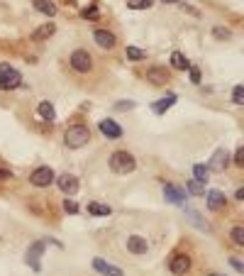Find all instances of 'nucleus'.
<instances>
[{
    "label": "nucleus",
    "mask_w": 244,
    "mask_h": 276,
    "mask_svg": "<svg viewBox=\"0 0 244 276\" xmlns=\"http://www.w3.org/2000/svg\"><path fill=\"white\" fill-rule=\"evenodd\" d=\"M88 139H90V130L85 125H71L66 130V135H64V144L69 147V149H81L88 144Z\"/></svg>",
    "instance_id": "1"
},
{
    "label": "nucleus",
    "mask_w": 244,
    "mask_h": 276,
    "mask_svg": "<svg viewBox=\"0 0 244 276\" xmlns=\"http://www.w3.org/2000/svg\"><path fill=\"white\" fill-rule=\"evenodd\" d=\"M108 164L115 174H132L134 169H137V162H134V157L130 151H112Z\"/></svg>",
    "instance_id": "2"
},
{
    "label": "nucleus",
    "mask_w": 244,
    "mask_h": 276,
    "mask_svg": "<svg viewBox=\"0 0 244 276\" xmlns=\"http://www.w3.org/2000/svg\"><path fill=\"white\" fill-rule=\"evenodd\" d=\"M22 83V74L15 71L10 64H0V90H12Z\"/></svg>",
    "instance_id": "3"
},
{
    "label": "nucleus",
    "mask_w": 244,
    "mask_h": 276,
    "mask_svg": "<svg viewBox=\"0 0 244 276\" xmlns=\"http://www.w3.org/2000/svg\"><path fill=\"white\" fill-rule=\"evenodd\" d=\"M49 244V239H37V242H32L29 244V250H27V254H24V262L29 264L35 271H39L42 269V262H39V257L44 254V247Z\"/></svg>",
    "instance_id": "4"
},
{
    "label": "nucleus",
    "mask_w": 244,
    "mask_h": 276,
    "mask_svg": "<svg viewBox=\"0 0 244 276\" xmlns=\"http://www.w3.org/2000/svg\"><path fill=\"white\" fill-rule=\"evenodd\" d=\"M71 69L73 71H78V74H88L90 69H93V59H90V54L85 49H76L71 51Z\"/></svg>",
    "instance_id": "5"
},
{
    "label": "nucleus",
    "mask_w": 244,
    "mask_h": 276,
    "mask_svg": "<svg viewBox=\"0 0 244 276\" xmlns=\"http://www.w3.org/2000/svg\"><path fill=\"white\" fill-rule=\"evenodd\" d=\"M54 178H56V174H54L49 166H39V169L32 171V176H29V183L37 186V189H47V186L54 183Z\"/></svg>",
    "instance_id": "6"
},
{
    "label": "nucleus",
    "mask_w": 244,
    "mask_h": 276,
    "mask_svg": "<svg viewBox=\"0 0 244 276\" xmlns=\"http://www.w3.org/2000/svg\"><path fill=\"white\" fill-rule=\"evenodd\" d=\"M56 183H59V189L66 193V196H73V193H78V186H81V181H78V176L73 174H59V178H54Z\"/></svg>",
    "instance_id": "7"
},
{
    "label": "nucleus",
    "mask_w": 244,
    "mask_h": 276,
    "mask_svg": "<svg viewBox=\"0 0 244 276\" xmlns=\"http://www.w3.org/2000/svg\"><path fill=\"white\" fill-rule=\"evenodd\" d=\"M188 269H191V257H188V254H176V257L169 262V271L173 276L188 274Z\"/></svg>",
    "instance_id": "8"
},
{
    "label": "nucleus",
    "mask_w": 244,
    "mask_h": 276,
    "mask_svg": "<svg viewBox=\"0 0 244 276\" xmlns=\"http://www.w3.org/2000/svg\"><path fill=\"white\" fill-rule=\"evenodd\" d=\"M93 269H96L100 276H125V271H122L120 266L108 264L105 259H100V257H96V259H93Z\"/></svg>",
    "instance_id": "9"
},
{
    "label": "nucleus",
    "mask_w": 244,
    "mask_h": 276,
    "mask_svg": "<svg viewBox=\"0 0 244 276\" xmlns=\"http://www.w3.org/2000/svg\"><path fill=\"white\" fill-rule=\"evenodd\" d=\"M146 81L154 83V86H164V83H169V71L164 66H151L146 71Z\"/></svg>",
    "instance_id": "10"
},
{
    "label": "nucleus",
    "mask_w": 244,
    "mask_h": 276,
    "mask_svg": "<svg viewBox=\"0 0 244 276\" xmlns=\"http://www.w3.org/2000/svg\"><path fill=\"white\" fill-rule=\"evenodd\" d=\"M164 198H166L171 205H183V203H186V193H183L178 186L166 183V186H164Z\"/></svg>",
    "instance_id": "11"
},
{
    "label": "nucleus",
    "mask_w": 244,
    "mask_h": 276,
    "mask_svg": "<svg viewBox=\"0 0 244 276\" xmlns=\"http://www.w3.org/2000/svg\"><path fill=\"white\" fill-rule=\"evenodd\" d=\"M93 39H96V44L98 47H103V49H112L115 47V35L112 32H108V29H96L93 32Z\"/></svg>",
    "instance_id": "12"
},
{
    "label": "nucleus",
    "mask_w": 244,
    "mask_h": 276,
    "mask_svg": "<svg viewBox=\"0 0 244 276\" xmlns=\"http://www.w3.org/2000/svg\"><path fill=\"white\" fill-rule=\"evenodd\" d=\"M100 132L105 135L108 139H117V137H122V127L115 122V120H100Z\"/></svg>",
    "instance_id": "13"
},
{
    "label": "nucleus",
    "mask_w": 244,
    "mask_h": 276,
    "mask_svg": "<svg viewBox=\"0 0 244 276\" xmlns=\"http://www.w3.org/2000/svg\"><path fill=\"white\" fill-rule=\"evenodd\" d=\"M227 164H230V154L225 149H218L212 154V159L207 164V169H215V171H222V169H227Z\"/></svg>",
    "instance_id": "14"
},
{
    "label": "nucleus",
    "mask_w": 244,
    "mask_h": 276,
    "mask_svg": "<svg viewBox=\"0 0 244 276\" xmlns=\"http://www.w3.org/2000/svg\"><path fill=\"white\" fill-rule=\"evenodd\" d=\"M127 250L132 252V254H144L149 250V244H146L144 237H139V235H130L127 237Z\"/></svg>",
    "instance_id": "15"
},
{
    "label": "nucleus",
    "mask_w": 244,
    "mask_h": 276,
    "mask_svg": "<svg viewBox=\"0 0 244 276\" xmlns=\"http://www.w3.org/2000/svg\"><path fill=\"white\" fill-rule=\"evenodd\" d=\"M54 32H56V25H54V22H44L42 27H37L35 32H32V42H44V39H49Z\"/></svg>",
    "instance_id": "16"
},
{
    "label": "nucleus",
    "mask_w": 244,
    "mask_h": 276,
    "mask_svg": "<svg viewBox=\"0 0 244 276\" xmlns=\"http://www.w3.org/2000/svg\"><path fill=\"white\" fill-rule=\"evenodd\" d=\"M222 205H225V193L222 191H207V208L215 213Z\"/></svg>",
    "instance_id": "17"
},
{
    "label": "nucleus",
    "mask_w": 244,
    "mask_h": 276,
    "mask_svg": "<svg viewBox=\"0 0 244 276\" xmlns=\"http://www.w3.org/2000/svg\"><path fill=\"white\" fill-rule=\"evenodd\" d=\"M37 113H39V117H42V120H47V122H54V120H56V110H54V105H51L49 101L39 103Z\"/></svg>",
    "instance_id": "18"
},
{
    "label": "nucleus",
    "mask_w": 244,
    "mask_h": 276,
    "mask_svg": "<svg viewBox=\"0 0 244 276\" xmlns=\"http://www.w3.org/2000/svg\"><path fill=\"white\" fill-rule=\"evenodd\" d=\"M171 66H173L176 71H188V69H191V62L183 56L181 51H173V54H171Z\"/></svg>",
    "instance_id": "19"
},
{
    "label": "nucleus",
    "mask_w": 244,
    "mask_h": 276,
    "mask_svg": "<svg viewBox=\"0 0 244 276\" xmlns=\"http://www.w3.org/2000/svg\"><path fill=\"white\" fill-rule=\"evenodd\" d=\"M176 101H178L176 96H166V98H161V101L154 103V105H151V110H154L157 115H161V113H166L171 105H176Z\"/></svg>",
    "instance_id": "20"
},
{
    "label": "nucleus",
    "mask_w": 244,
    "mask_h": 276,
    "mask_svg": "<svg viewBox=\"0 0 244 276\" xmlns=\"http://www.w3.org/2000/svg\"><path fill=\"white\" fill-rule=\"evenodd\" d=\"M35 3V8L39 10V13H44V15H56V3L54 0H32Z\"/></svg>",
    "instance_id": "21"
},
{
    "label": "nucleus",
    "mask_w": 244,
    "mask_h": 276,
    "mask_svg": "<svg viewBox=\"0 0 244 276\" xmlns=\"http://www.w3.org/2000/svg\"><path fill=\"white\" fill-rule=\"evenodd\" d=\"M88 213L93 215V218H98V215H110L112 208L105 205V203H90V205H88Z\"/></svg>",
    "instance_id": "22"
},
{
    "label": "nucleus",
    "mask_w": 244,
    "mask_h": 276,
    "mask_svg": "<svg viewBox=\"0 0 244 276\" xmlns=\"http://www.w3.org/2000/svg\"><path fill=\"white\" fill-rule=\"evenodd\" d=\"M207 174H210V169H207L205 164H195V166H193V176H195V181L205 183V181H207Z\"/></svg>",
    "instance_id": "23"
},
{
    "label": "nucleus",
    "mask_w": 244,
    "mask_h": 276,
    "mask_svg": "<svg viewBox=\"0 0 244 276\" xmlns=\"http://www.w3.org/2000/svg\"><path fill=\"white\" fill-rule=\"evenodd\" d=\"M154 5V0H127V8L132 10H149Z\"/></svg>",
    "instance_id": "24"
},
{
    "label": "nucleus",
    "mask_w": 244,
    "mask_h": 276,
    "mask_svg": "<svg viewBox=\"0 0 244 276\" xmlns=\"http://www.w3.org/2000/svg\"><path fill=\"white\" fill-rule=\"evenodd\" d=\"M188 193H191V196H203V193H205V183L191 178V181H188Z\"/></svg>",
    "instance_id": "25"
},
{
    "label": "nucleus",
    "mask_w": 244,
    "mask_h": 276,
    "mask_svg": "<svg viewBox=\"0 0 244 276\" xmlns=\"http://www.w3.org/2000/svg\"><path fill=\"white\" fill-rule=\"evenodd\" d=\"M125 54H127V59H130V62H142V59L146 56L144 51L137 49V47H127V49H125Z\"/></svg>",
    "instance_id": "26"
},
{
    "label": "nucleus",
    "mask_w": 244,
    "mask_h": 276,
    "mask_svg": "<svg viewBox=\"0 0 244 276\" xmlns=\"http://www.w3.org/2000/svg\"><path fill=\"white\" fill-rule=\"evenodd\" d=\"M230 237H232V242H237V244L242 247V244H244V227L242 225L232 227V230H230Z\"/></svg>",
    "instance_id": "27"
},
{
    "label": "nucleus",
    "mask_w": 244,
    "mask_h": 276,
    "mask_svg": "<svg viewBox=\"0 0 244 276\" xmlns=\"http://www.w3.org/2000/svg\"><path fill=\"white\" fill-rule=\"evenodd\" d=\"M188 220H191V225H195L198 230H203V232L207 230V225L203 223V218H200V213H193V210H191V213H188Z\"/></svg>",
    "instance_id": "28"
},
{
    "label": "nucleus",
    "mask_w": 244,
    "mask_h": 276,
    "mask_svg": "<svg viewBox=\"0 0 244 276\" xmlns=\"http://www.w3.org/2000/svg\"><path fill=\"white\" fill-rule=\"evenodd\" d=\"M81 15H83L85 20H98V17H100V10H98V3H93L90 8H85V10H83Z\"/></svg>",
    "instance_id": "29"
},
{
    "label": "nucleus",
    "mask_w": 244,
    "mask_h": 276,
    "mask_svg": "<svg viewBox=\"0 0 244 276\" xmlns=\"http://www.w3.org/2000/svg\"><path fill=\"white\" fill-rule=\"evenodd\" d=\"M64 210H66V213H69V215H78V213H81V205L66 198V201H64Z\"/></svg>",
    "instance_id": "30"
},
{
    "label": "nucleus",
    "mask_w": 244,
    "mask_h": 276,
    "mask_svg": "<svg viewBox=\"0 0 244 276\" xmlns=\"http://www.w3.org/2000/svg\"><path fill=\"white\" fill-rule=\"evenodd\" d=\"M232 101L237 103V105H242L244 103V88L242 86H234V90H232Z\"/></svg>",
    "instance_id": "31"
},
{
    "label": "nucleus",
    "mask_w": 244,
    "mask_h": 276,
    "mask_svg": "<svg viewBox=\"0 0 244 276\" xmlns=\"http://www.w3.org/2000/svg\"><path fill=\"white\" fill-rule=\"evenodd\" d=\"M134 108V101H122V103H115V110L117 113H127V110H132Z\"/></svg>",
    "instance_id": "32"
},
{
    "label": "nucleus",
    "mask_w": 244,
    "mask_h": 276,
    "mask_svg": "<svg viewBox=\"0 0 244 276\" xmlns=\"http://www.w3.org/2000/svg\"><path fill=\"white\" fill-rule=\"evenodd\" d=\"M188 71H191V81H193V83H200V69H198V66H191Z\"/></svg>",
    "instance_id": "33"
},
{
    "label": "nucleus",
    "mask_w": 244,
    "mask_h": 276,
    "mask_svg": "<svg viewBox=\"0 0 244 276\" xmlns=\"http://www.w3.org/2000/svg\"><path fill=\"white\" fill-rule=\"evenodd\" d=\"M212 35L220 37V39H230V32H227V29H222V27H215V29H212Z\"/></svg>",
    "instance_id": "34"
},
{
    "label": "nucleus",
    "mask_w": 244,
    "mask_h": 276,
    "mask_svg": "<svg viewBox=\"0 0 244 276\" xmlns=\"http://www.w3.org/2000/svg\"><path fill=\"white\" fill-rule=\"evenodd\" d=\"M234 164H237V166H242V164H244V149H242V147H239L237 154H234Z\"/></svg>",
    "instance_id": "35"
},
{
    "label": "nucleus",
    "mask_w": 244,
    "mask_h": 276,
    "mask_svg": "<svg viewBox=\"0 0 244 276\" xmlns=\"http://www.w3.org/2000/svg\"><path fill=\"white\" fill-rule=\"evenodd\" d=\"M230 264H232V266H234V269H237V271H239V274H242V262H239V259H234V257H232V259H230Z\"/></svg>",
    "instance_id": "36"
},
{
    "label": "nucleus",
    "mask_w": 244,
    "mask_h": 276,
    "mask_svg": "<svg viewBox=\"0 0 244 276\" xmlns=\"http://www.w3.org/2000/svg\"><path fill=\"white\" fill-rule=\"evenodd\" d=\"M8 178H12V174L8 169H0V181H8Z\"/></svg>",
    "instance_id": "37"
},
{
    "label": "nucleus",
    "mask_w": 244,
    "mask_h": 276,
    "mask_svg": "<svg viewBox=\"0 0 244 276\" xmlns=\"http://www.w3.org/2000/svg\"><path fill=\"white\" fill-rule=\"evenodd\" d=\"M164 5H176V3H181V0H161Z\"/></svg>",
    "instance_id": "38"
},
{
    "label": "nucleus",
    "mask_w": 244,
    "mask_h": 276,
    "mask_svg": "<svg viewBox=\"0 0 244 276\" xmlns=\"http://www.w3.org/2000/svg\"><path fill=\"white\" fill-rule=\"evenodd\" d=\"M210 276H222V274H210Z\"/></svg>",
    "instance_id": "39"
}]
</instances>
